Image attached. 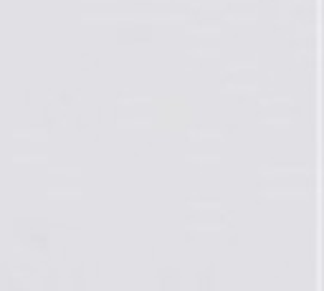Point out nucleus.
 <instances>
[]
</instances>
